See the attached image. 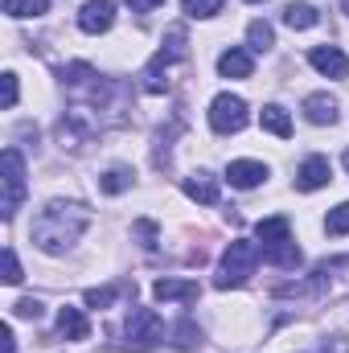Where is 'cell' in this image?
Wrapping results in <instances>:
<instances>
[{
  "mask_svg": "<svg viewBox=\"0 0 349 353\" xmlns=\"http://www.w3.org/2000/svg\"><path fill=\"white\" fill-rule=\"evenodd\" d=\"M263 259L259 243H247V239H235L226 251H222V263H218V275H214V288H243L255 267Z\"/></svg>",
  "mask_w": 349,
  "mask_h": 353,
  "instance_id": "obj_2",
  "label": "cell"
},
{
  "mask_svg": "<svg viewBox=\"0 0 349 353\" xmlns=\"http://www.w3.org/2000/svg\"><path fill=\"white\" fill-rule=\"evenodd\" d=\"M341 165H346V173H349V148H346V157H341Z\"/></svg>",
  "mask_w": 349,
  "mask_h": 353,
  "instance_id": "obj_34",
  "label": "cell"
},
{
  "mask_svg": "<svg viewBox=\"0 0 349 353\" xmlns=\"http://www.w3.org/2000/svg\"><path fill=\"white\" fill-rule=\"evenodd\" d=\"M177 58L161 46L157 54H152V62L140 70V87L148 90V94H165V87H169V66H173Z\"/></svg>",
  "mask_w": 349,
  "mask_h": 353,
  "instance_id": "obj_8",
  "label": "cell"
},
{
  "mask_svg": "<svg viewBox=\"0 0 349 353\" xmlns=\"http://www.w3.org/2000/svg\"><path fill=\"white\" fill-rule=\"evenodd\" d=\"M0 87H4V107L12 111V107H17V94H21V87H17V74H4V79H0Z\"/></svg>",
  "mask_w": 349,
  "mask_h": 353,
  "instance_id": "obj_31",
  "label": "cell"
},
{
  "mask_svg": "<svg viewBox=\"0 0 349 353\" xmlns=\"http://www.w3.org/2000/svg\"><path fill=\"white\" fill-rule=\"evenodd\" d=\"M25 275H21V263H17V251L12 247H4V283H21Z\"/></svg>",
  "mask_w": 349,
  "mask_h": 353,
  "instance_id": "obj_28",
  "label": "cell"
},
{
  "mask_svg": "<svg viewBox=\"0 0 349 353\" xmlns=\"http://www.w3.org/2000/svg\"><path fill=\"white\" fill-rule=\"evenodd\" d=\"M12 312H17V316H25V321H37V316H41V300H17V304H12Z\"/></svg>",
  "mask_w": 349,
  "mask_h": 353,
  "instance_id": "obj_30",
  "label": "cell"
},
{
  "mask_svg": "<svg viewBox=\"0 0 349 353\" xmlns=\"http://www.w3.org/2000/svg\"><path fill=\"white\" fill-rule=\"evenodd\" d=\"M304 115H308V123H317V128H325V123H337V99L333 94H325V90H317V94H308L304 99Z\"/></svg>",
  "mask_w": 349,
  "mask_h": 353,
  "instance_id": "obj_13",
  "label": "cell"
},
{
  "mask_svg": "<svg viewBox=\"0 0 349 353\" xmlns=\"http://www.w3.org/2000/svg\"><path fill=\"white\" fill-rule=\"evenodd\" d=\"M271 46H275V29H271L267 21H251V25H247V50H251V54H267Z\"/></svg>",
  "mask_w": 349,
  "mask_h": 353,
  "instance_id": "obj_20",
  "label": "cell"
},
{
  "mask_svg": "<svg viewBox=\"0 0 349 353\" xmlns=\"http://www.w3.org/2000/svg\"><path fill=\"white\" fill-rule=\"evenodd\" d=\"M185 193H189L193 201H201V205H218V181H214L210 173L185 176Z\"/></svg>",
  "mask_w": 349,
  "mask_h": 353,
  "instance_id": "obj_15",
  "label": "cell"
},
{
  "mask_svg": "<svg viewBox=\"0 0 349 353\" xmlns=\"http://www.w3.org/2000/svg\"><path fill=\"white\" fill-rule=\"evenodd\" d=\"M247 123H251V111H247V103H243L239 94H230V90L214 94V103H210V128H214L218 136H235V132H243Z\"/></svg>",
  "mask_w": 349,
  "mask_h": 353,
  "instance_id": "obj_5",
  "label": "cell"
},
{
  "mask_svg": "<svg viewBox=\"0 0 349 353\" xmlns=\"http://www.w3.org/2000/svg\"><path fill=\"white\" fill-rule=\"evenodd\" d=\"M4 12L25 21V17H46L50 12V0H4Z\"/></svg>",
  "mask_w": 349,
  "mask_h": 353,
  "instance_id": "obj_22",
  "label": "cell"
},
{
  "mask_svg": "<svg viewBox=\"0 0 349 353\" xmlns=\"http://www.w3.org/2000/svg\"><path fill=\"white\" fill-rule=\"evenodd\" d=\"M247 4H263V0H247Z\"/></svg>",
  "mask_w": 349,
  "mask_h": 353,
  "instance_id": "obj_36",
  "label": "cell"
},
{
  "mask_svg": "<svg viewBox=\"0 0 349 353\" xmlns=\"http://www.w3.org/2000/svg\"><path fill=\"white\" fill-rule=\"evenodd\" d=\"M341 12H346V17H349V0H341Z\"/></svg>",
  "mask_w": 349,
  "mask_h": 353,
  "instance_id": "obj_35",
  "label": "cell"
},
{
  "mask_svg": "<svg viewBox=\"0 0 349 353\" xmlns=\"http://www.w3.org/2000/svg\"><path fill=\"white\" fill-rule=\"evenodd\" d=\"M263 263H271V267H296V263H300V247H296L292 239L271 243V247H263Z\"/></svg>",
  "mask_w": 349,
  "mask_h": 353,
  "instance_id": "obj_18",
  "label": "cell"
},
{
  "mask_svg": "<svg viewBox=\"0 0 349 353\" xmlns=\"http://www.w3.org/2000/svg\"><path fill=\"white\" fill-rule=\"evenodd\" d=\"M226 181H230L235 189H255V185L267 181V165H259V161H230Z\"/></svg>",
  "mask_w": 349,
  "mask_h": 353,
  "instance_id": "obj_14",
  "label": "cell"
},
{
  "mask_svg": "<svg viewBox=\"0 0 349 353\" xmlns=\"http://www.w3.org/2000/svg\"><path fill=\"white\" fill-rule=\"evenodd\" d=\"M325 230H329L333 239L349 234V201H341V205H333V210H329V218H325Z\"/></svg>",
  "mask_w": 349,
  "mask_h": 353,
  "instance_id": "obj_25",
  "label": "cell"
},
{
  "mask_svg": "<svg viewBox=\"0 0 349 353\" xmlns=\"http://www.w3.org/2000/svg\"><path fill=\"white\" fill-rule=\"evenodd\" d=\"M0 353H17V337H12V325L0 329Z\"/></svg>",
  "mask_w": 349,
  "mask_h": 353,
  "instance_id": "obj_32",
  "label": "cell"
},
{
  "mask_svg": "<svg viewBox=\"0 0 349 353\" xmlns=\"http://www.w3.org/2000/svg\"><path fill=\"white\" fill-rule=\"evenodd\" d=\"M90 226V210L83 201H50L37 218H33V243L46 255H66L83 230Z\"/></svg>",
  "mask_w": 349,
  "mask_h": 353,
  "instance_id": "obj_1",
  "label": "cell"
},
{
  "mask_svg": "<svg viewBox=\"0 0 349 353\" xmlns=\"http://www.w3.org/2000/svg\"><path fill=\"white\" fill-rule=\"evenodd\" d=\"M58 337H66V341H87L90 337V321L83 308H58Z\"/></svg>",
  "mask_w": 349,
  "mask_h": 353,
  "instance_id": "obj_12",
  "label": "cell"
},
{
  "mask_svg": "<svg viewBox=\"0 0 349 353\" xmlns=\"http://www.w3.org/2000/svg\"><path fill=\"white\" fill-rule=\"evenodd\" d=\"M132 230H136V239H140V243H144V247H148V251H152V247H157V222H136V226H132Z\"/></svg>",
  "mask_w": 349,
  "mask_h": 353,
  "instance_id": "obj_29",
  "label": "cell"
},
{
  "mask_svg": "<svg viewBox=\"0 0 349 353\" xmlns=\"http://www.w3.org/2000/svg\"><path fill=\"white\" fill-rule=\"evenodd\" d=\"M308 62H312V70H321L325 79H346L349 74V54L337 50V46H312V50H308Z\"/></svg>",
  "mask_w": 349,
  "mask_h": 353,
  "instance_id": "obj_6",
  "label": "cell"
},
{
  "mask_svg": "<svg viewBox=\"0 0 349 353\" xmlns=\"http://www.w3.org/2000/svg\"><path fill=\"white\" fill-rule=\"evenodd\" d=\"M115 25V0H87L83 12H79V29L83 33H107Z\"/></svg>",
  "mask_w": 349,
  "mask_h": 353,
  "instance_id": "obj_7",
  "label": "cell"
},
{
  "mask_svg": "<svg viewBox=\"0 0 349 353\" xmlns=\"http://www.w3.org/2000/svg\"><path fill=\"white\" fill-rule=\"evenodd\" d=\"M132 4V12H152V8H161L165 0H128Z\"/></svg>",
  "mask_w": 349,
  "mask_h": 353,
  "instance_id": "obj_33",
  "label": "cell"
},
{
  "mask_svg": "<svg viewBox=\"0 0 349 353\" xmlns=\"http://www.w3.org/2000/svg\"><path fill=\"white\" fill-rule=\"evenodd\" d=\"M321 21V12L312 8V4H304V0H292L288 8H283V25L288 29H312Z\"/></svg>",
  "mask_w": 349,
  "mask_h": 353,
  "instance_id": "obj_17",
  "label": "cell"
},
{
  "mask_svg": "<svg viewBox=\"0 0 349 353\" xmlns=\"http://www.w3.org/2000/svg\"><path fill=\"white\" fill-rule=\"evenodd\" d=\"M222 4H226V0H181L185 17H193V21H206V17L222 12Z\"/></svg>",
  "mask_w": 349,
  "mask_h": 353,
  "instance_id": "obj_24",
  "label": "cell"
},
{
  "mask_svg": "<svg viewBox=\"0 0 349 353\" xmlns=\"http://www.w3.org/2000/svg\"><path fill=\"white\" fill-rule=\"evenodd\" d=\"M99 189H103V193H123V189H132V169H123V165L107 169V173L99 176Z\"/></svg>",
  "mask_w": 349,
  "mask_h": 353,
  "instance_id": "obj_23",
  "label": "cell"
},
{
  "mask_svg": "<svg viewBox=\"0 0 349 353\" xmlns=\"http://www.w3.org/2000/svg\"><path fill=\"white\" fill-rule=\"evenodd\" d=\"M218 74H222V79H251V74H255V58H251V50H243V46L226 50V54L218 58Z\"/></svg>",
  "mask_w": 349,
  "mask_h": 353,
  "instance_id": "obj_11",
  "label": "cell"
},
{
  "mask_svg": "<svg viewBox=\"0 0 349 353\" xmlns=\"http://www.w3.org/2000/svg\"><path fill=\"white\" fill-rule=\"evenodd\" d=\"M165 50L173 54L177 62H181V58L189 54V50H185V25H173V29H169V46H165Z\"/></svg>",
  "mask_w": 349,
  "mask_h": 353,
  "instance_id": "obj_27",
  "label": "cell"
},
{
  "mask_svg": "<svg viewBox=\"0 0 349 353\" xmlns=\"http://www.w3.org/2000/svg\"><path fill=\"white\" fill-rule=\"evenodd\" d=\"M169 341H173L177 350H197V345H201V329H197V325H193V321H177L173 329H169Z\"/></svg>",
  "mask_w": 349,
  "mask_h": 353,
  "instance_id": "obj_21",
  "label": "cell"
},
{
  "mask_svg": "<svg viewBox=\"0 0 349 353\" xmlns=\"http://www.w3.org/2000/svg\"><path fill=\"white\" fill-rule=\"evenodd\" d=\"M152 296L161 300V304H193L197 296H201V288L193 283V279H157L152 283Z\"/></svg>",
  "mask_w": 349,
  "mask_h": 353,
  "instance_id": "obj_9",
  "label": "cell"
},
{
  "mask_svg": "<svg viewBox=\"0 0 349 353\" xmlns=\"http://www.w3.org/2000/svg\"><path fill=\"white\" fill-rule=\"evenodd\" d=\"M329 181H333V169H329V161H325V157H308V161L296 169V189H304V193L325 189Z\"/></svg>",
  "mask_w": 349,
  "mask_h": 353,
  "instance_id": "obj_10",
  "label": "cell"
},
{
  "mask_svg": "<svg viewBox=\"0 0 349 353\" xmlns=\"http://www.w3.org/2000/svg\"><path fill=\"white\" fill-rule=\"evenodd\" d=\"M115 296H119L115 288H87V296H83V300H87V308H111V304H115Z\"/></svg>",
  "mask_w": 349,
  "mask_h": 353,
  "instance_id": "obj_26",
  "label": "cell"
},
{
  "mask_svg": "<svg viewBox=\"0 0 349 353\" xmlns=\"http://www.w3.org/2000/svg\"><path fill=\"white\" fill-rule=\"evenodd\" d=\"M255 239H259L263 247L283 243V239H292V222L288 218H263L259 226H255Z\"/></svg>",
  "mask_w": 349,
  "mask_h": 353,
  "instance_id": "obj_19",
  "label": "cell"
},
{
  "mask_svg": "<svg viewBox=\"0 0 349 353\" xmlns=\"http://www.w3.org/2000/svg\"><path fill=\"white\" fill-rule=\"evenodd\" d=\"M259 123H263V132H271V136H279V140L292 136V119H288V111H283L279 103H267V107H263Z\"/></svg>",
  "mask_w": 349,
  "mask_h": 353,
  "instance_id": "obj_16",
  "label": "cell"
},
{
  "mask_svg": "<svg viewBox=\"0 0 349 353\" xmlns=\"http://www.w3.org/2000/svg\"><path fill=\"white\" fill-rule=\"evenodd\" d=\"M161 341H165L161 316H157L152 308H132V316H128V325H123V350L148 353V350H157Z\"/></svg>",
  "mask_w": 349,
  "mask_h": 353,
  "instance_id": "obj_3",
  "label": "cell"
},
{
  "mask_svg": "<svg viewBox=\"0 0 349 353\" xmlns=\"http://www.w3.org/2000/svg\"><path fill=\"white\" fill-rule=\"evenodd\" d=\"M0 169H4V197H0V218H12L25 201V157L17 148H4L0 157Z\"/></svg>",
  "mask_w": 349,
  "mask_h": 353,
  "instance_id": "obj_4",
  "label": "cell"
}]
</instances>
